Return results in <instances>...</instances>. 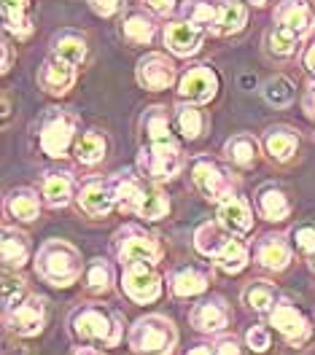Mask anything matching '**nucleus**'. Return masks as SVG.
<instances>
[{"instance_id":"nucleus-16","label":"nucleus","mask_w":315,"mask_h":355,"mask_svg":"<svg viewBox=\"0 0 315 355\" xmlns=\"http://www.w3.org/2000/svg\"><path fill=\"white\" fill-rule=\"evenodd\" d=\"M275 24L291 30L299 41H305L315 30V11L310 0H283L275 8Z\"/></svg>"},{"instance_id":"nucleus-19","label":"nucleus","mask_w":315,"mask_h":355,"mask_svg":"<svg viewBox=\"0 0 315 355\" xmlns=\"http://www.w3.org/2000/svg\"><path fill=\"white\" fill-rule=\"evenodd\" d=\"M253 259H256V264L264 266V269L280 272L291 261V245H289V240L283 234H264L256 243V248H253Z\"/></svg>"},{"instance_id":"nucleus-8","label":"nucleus","mask_w":315,"mask_h":355,"mask_svg":"<svg viewBox=\"0 0 315 355\" xmlns=\"http://www.w3.org/2000/svg\"><path fill=\"white\" fill-rule=\"evenodd\" d=\"M6 329L17 336H38L46 326V302L38 293H27L22 302L3 310Z\"/></svg>"},{"instance_id":"nucleus-32","label":"nucleus","mask_w":315,"mask_h":355,"mask_svg":"<svg viewBox=\"0 0 315 355\" xmlns=\"http://www.w3.org/2000/svg\"><path fill=\"white\" fill-rule=\"evenodd\" d=\"M154 33H157V24L154 19L146 14V11H130L121 22V35L124 41L133 46H146L154 41Z\"/></svg>"},{"instance_id":"nucleus-37","label":"nucleus","mask_w":315,"mask_h":355,"mask_svg":"<svg viewBox=\"0 0 315 355\" xmlns=\"http://www.w3.org/2000/svg\"><path fill=\"white\" fill-rule=\"evenodd\" d=\"M176 127L186 140H197L205 130V116L200 111V105L180 100L176 105Z\"/></svg>"},{"instance_id":"nucleus-5","label":"nucleus","mask_w":315,"mask_h":355,"mask_svg":"<svg viewBox=\"0 0 315 355\" xmlns=\"http://www.w3.org/2000/svg\"><path fill=\"white\" fill-rule=\"evenodd\" d=\"M76 130H78V119L68 111H51L44 116L41 130H38V143L41 151L51 159H65L73 151L76 143Z\"/></svg>"},{"instance_id":"nucleus-4","label":"nucleus","mask_w":315,"mask_h":355,"mask_svg":"<svg viewBox=\"0 0 315 355\" xmlns=\"http://www.w3.org/2000/svg\"><path fill=\"white\" fill-rule=\"evenodd\" d=\"M191 183L205 200L216 202V205L235 197V191H237V180L232 178V173L210 156L191 159Z\"/></svg>"},{"instance_id":"nucleus-15","label":"nucleus","mask_w":315,"mask_h":355,"mask_svg":"<svg viewBox=\"0 0 315 355\" xmlns=\"http://www.w3.org/2000/svg\"><path fill=\"white\" fill-rule=\"evenodd\" d=\"M76 84V65L65 62L57 54H49L44 60V65L38 67V87L44 89L51 97H62L68 94Z\"/></svg>"},{"instance_id":"nucleus-7","label":"nucleus","mask_w":315,"mask_h":355,"mask_svg":"<svg viewBox=\"0 0 315 355\" xmlns=\"http://www.w3.org/2000/svg\"><path fill=\"white\" fill-rule=\"evenodd\" d=\"M137 170L140 175L164 183L173 180L183 170V154H180L178 143H146L137 151Z\"/></svg>"},{"instance_id":"nucleus-31","label":"nucleus","mask_w":315,"mask_h":355,"mask_svg":"<svg viewBox=\"0 0 315 355\" xmlns=\"http://www.w3.org/2000/svg\"><path fill=\"white\" fill-rule=\"evenodd\" d=\"M259 140L248 132L232 135L224 143V156L235 164V167H250L259 159Z\"/></svg>"},{"instance_id":"nucleus-21","label":"nucleus","mask_w":315,"mask_h":355,"mask_svg":"<svg viewBox=\"0 0 315 355\" xmlns=\"http://www.w3.org/2000/svg\"><path fill=\"white\" fill-rule=\"evenodd\" d=\"M0 253H3V264L8 269H22L30 261V237L17 226H3V240H0Z\"/></svg>"},{"instance_id":"nucleus-53","label":"nucleus","mask_w":315,"mask_h":355,"mask_svg":"<svg viewBox=\"0 0 315 355\" xmlns=\"http://www.w3.org/2000/svg\"><path fill=\"white\" fill-rule=\"evenodd\" d=\"M307 261H310V269L315 272V253H310V256H307Z\"/></svg>"},{"instance_id":"nucleus-50","label":"nucleus","mask_w":315,"mask_h":355,"mask_svg":"<svg viewBox=\"0 0 315 355\" xmlns=\"http://www.w3.org/2000/svg\"><path fill=\"white\" fill-rule=\"evenodd\" d=\"M186 355H219V353H216V347H210V345H197V347H191Z\"/></svg>"},{"instance_id":"nucleus-22","label":"nucleus","mask_w":315,"mask_h":355,"mask_svg":"<svg viewBox=\"0 0 315 355\" xmlns=\"http://www.w3.org/2000/svg\"><path fill=\"white\" fill-rule=\"evenodd\" d=\"M73 175L65 173V170H57V173H46L44 180H41V200L49 207H65L70 200H73Z\"/></svg>"},{"instance_id":"nucleus-43","label":"nucleus","mask_w":315,"mask_h":355,"mask_svg":"<svg viewBox=\"0 0 315 355\" xmlns=\"http://www.w3.org/2000/svg\"><path fill=\"white\" fill-rule=\"evenodd\" d=\"M246 345L253 353H267L270 350V331L264 326H253L246 334Z\"/></svg>"},{"instance_id":"nucleus-25","label":"nucleus","mask_w":315,"mask_h":355,"mask_svg":"<svg viewBox=\"0 0 315 355\" xmlns=\"http://www.w3.org/2000/svg\"><path fill=\"white\" fill-rule=\"evenodd\" d=\"M140 132L146 137V143H176L170 130V113L162 105L146 108V113L140 116Z\"/></svg>"},{"instance_id":"nucleus-30","label":"nucleus","mask_w":315,"mask_h":355,"mask_svg":"<svg viewBox=\"0 0 315 355\" xmlns=\"http://www.w3.org/2000/svg\"><path fill=\"white\" fill-rule=\"evenodd\" d=\"M30 0H3V24L11 35L27 38L33 33V17H30Z\"/></svg>"},{"instance_id":"nucleus-6","label":"nucleus","mask_w":315,"mask_h":355,"mask_svg":"<svg viewBox=\"0 0 315 355\" xmlns=\"http://www.w3.org/2000/svg\"><path fill=\"white\" fill-rule=\"evenodd\" d=\"M116 256L121 266L127 264H154L162 261V245L159 240L146 232L137 223H127L124 229H119L116 234Z\"/></svg>"},{"instance_id":"nucleus-2","label":"nucleus","mask_w":315,"mask_h":355,"mask_svg":"<svg viewBox=\"0 0 315 355\" xmlns=\"http://www.w3.org/2000/svg\"><path fill=\"white\" fill-rule=\"evenodd\" d=\"M70 331L84 342L116 347L121 342V323L111 310L100 304H84L70 312Z\"/></svg>"},{"instance_id":"nucleus-34","label":"nucleus","mask_w":315,"mask_h":355,"mask_svg":"<svg viewBox=\"0 0 315 355\" xmlns=\"http://www.w3.org/2000/svg\"><path fill=\"white\" fill-rule=\"evenodd\" d=\"M232 234L226 232L221 223H203L197 232H194V248H197V253H203L207 259H216L219 256V250L226 245Z\"/></svg>"},{"instance_id":"nucleus-13","label":"nucleus","mask_w":315,"mask_h":355,"mask_svg":"<svg viewBox=\"0 0 315 355\" xmlns=\"http://www.w3.org/2000/svg\"><path fill=\"white\" fill-rule=\"evenodd\" d=\"M270 323L289 345L299 347L310 339V320L293 307L291 302H278L270 312Z\"/></svg>"},{"instance_id":"nucleus-28","label":"nucleus","mask_w":315,"mask_h":355,"mask_svg":"<svg viewBox=\"0 0 315 355\" xmlns=\"http://www.w3.org/2000/svg\"><path fill=\"white\" fill-rule=\"evenodd\" d=\"M224 8V0H183L180 6V17L186 22L197 24L203 30H213V24L219 22V14Z\"/></svg>"},{"instance_id":"nucleus-45","label":"nucleus","mask_w":315,"mask_h":355,"mask_svg":"<svg viewBox=\"0 0 315 355\" xmlns=\"http://www.w3.org/2000/svg\"><path fill=\"white\" fill-rule=\"evenodd\" d=\"M92 11L97 14V17H113V14H119V8L124 6V0H90Z\"/></svg>"},{"instance_id":"nucleus-39","label":"nucleus","mask_w":315,"mask_h":355,"mask_svg":"<svg viewBox=\"0 0 315 355\" xmlns=\"http://www.w3.org/2000/svg\"><path fill=\"white\" fill-rule=\"evenodd\" d=\"M113 286L111 264L105 259H92L84 266V288L90 293H108Z\"/></svg>"},{"instance_id":"nucleus-46","label":"nucleus","mask_w":315,"mask_h":355,"mask_svg":"<svg viewBox=\"0 0 315 355\" xmlns=\"http://www.w3.org/2000/svg\"><path fill=\"white\" fill-rule=\"evenodd\" d=\"M143 6L157 17H170L176 11V0H143Z\"/></svg>"},{"instance_id":"nucleus-40","label":"nucleus","mask_w":315,"mask_h":355,"mask_svg":"<svg viewBox=\"0 0 315 355\" xmlns=\"http://www.w3.org/2000/svg\"><path fill=\"white\" fill-rule=\"evenodd\" d=\"M243 302L253 312H262L264 315V312H272V307L278 304V291L272 288L270 283H264V280H253L243 291Z\"/></svg>"},{"instance_id":"nucleus-33","label":"nucleus","mask_w":315,"mask_h":355,"mask_svg":"<svg viewBox=\"0 0 315 355\" xmlns=\"http://www.w3.org/2000/svg\"><path fill=\"white\" fill-rule=\"evenodd\" d=\"M105 151H108V140H105V135L100 132H81L76 137V143H73V156L81 162V164H97V162H103L105 159Z\"/></svg>"},{"instance_id":"nucleus-41","label":"nucleus","mask_w":315,"mask_h":355,"mask_svg":"<svg viewBox=\"0 0 315 355\" xmlns=\"http://www.w3.org/2000/svg\"><path fill=\"white\" fill-rule=\"evenodd\" d=\"M262 97L275 108H289L293 103V84L286 76H272L262 84Z\"/></svg>"},{"instance_id":"nucleus-14","label":"nucleus","mask_w":315,"mask_h":355,"mask_svg":"<svg viewBox=\"0 0 315 355\" xmlns=\"http://www.w3.org/2000/svg\"><path fill=\"white\" fill-rule=\"evenodd\" d=\"M205 33H207V30L186 22V19H173V22L164 24L162 38H164L167 51H173L176 57H191V54H197V51L203 49Z\"/></svg>"},{"instance_id":"nucleus-48","label":"nucleus","mask_w":315,"mask_h":355,"mask_svg":"<svg viewBox=\"0 0 315 355\" xmlns=\"http://www.w3.org/2000/svg\"><path fill=\"white\" fill-rule=\"evenodd\" d=\"M302 65H305V70H307L310 76H315V41L305 49V54H302Z\"/></svg>"},{"instance_id":"nucleus-23","label":"nucleus","mask_w":315,"mask_h":355,"mask_svg":"<svg viewBox=\"0 0 315 355\" xmlns=\"http://www.w3.org/2000/svg\"><path fill=\"white\" fill-rule=\"evenodd\" d=\"M210 286V275L197 269V266H180L170 275V291L178 299H189V296H200Z\"/></svg>"},{"instance_id":"nucleus-36","label":"nucleus","mask_w":315,"mask_h":355,"mask_svg":"<svg viewBox=\"0 0 315 355\" xmlns=\"http://www.w3.org/2000/svg\"><path fill=\"white\" fill-rule=\"evenodd\" d=\"M248 22V8L243 3H232V0H224V8H221V14H219V22L213 24V35H237Z\"/></svg>"},{"instance_id":"nucleus-47","label":"nucleus","mask_w":315,"mask_h":355,"mask_svg":"<svg viewBox=\"0 0 315 355\" xmlns=\"http://www.w3.org/2000/svg\"><path fill=\"white\" fill-rule=\"evenodd\" d=\"M213 347H216V353H219V355H243V353H240V345H237V339H235V336H221V339H219Z\"/></svg>"},{"instance_id":"nucleus-51","label":"nucleus","mask_w":315,"mask_h":355,"mask_svg":"<svg viewBox=\"0 0 315 355\" xmlns=\"http://www.w3.org/2000/svg\"><path fill=\"white\" fill-rule=\"evenodd\" d=\"M3 73H8L11 70V46L3 41V67H0Z\"/></svg>"},{"instance_id":"nucleus-49","label":"nucleus","mask_w":315,"mask_h":355,"mask_svg":"<svg viewBox=\"0 0 315 355\" xmlns=\"http://www.w3.org/2000/svg\"><path fill=\"white\" fill-rule=\"evenodd\" d=\"M302 105H305V113H307V119H310V121H315V84L307 89V94H305Z\"/></svg>"},{"instance_id":"nucleus-18","label":"nucleus","mask_w":315,"mask_h":355,"mask_svg":"<svg viewBox=\"0 0 315 355\" xmlns=\"http://www.w3.org/2000/svg\"><path fill=\"white\" fill-rule=\"evenodd\" d=\"M216 218H219V223L224 226L229 234H235V237H243V234H248V232L253 229V213H250V205H248L243 197H237V194L219 205Z\"/></svg>"},{"instance_id":"nucleus-54","label":"nucleus","mask_w":315,"mask_h":355,"mask_svg":"<svg viewBox=\"0 0 315 355\" xmlns=\"http://www.w3.org/2000/svg\"><path fill=\"white\" fill-rule=\"evenodd\" d=\"M248 3H253V6H264L267 0H248Z\"/></svg>"},{"instance_id":"nucleus-10","label":"nucleus","mask_w":315,"mask_h":355,"mask_svg":"<svg viewBox=\"0 0 315 355\" xmlns=\"http://www.w3.org/2000/svg\"><path fill=\"white\" fill-rule=\"evenodd\" d=\"M78 207L90 216V218H105L116 207V186L113 178H90L78 194H76Z\"/></svg>"},{"instance_id":"nucleus-20","label":"nucleus","mask_w":315,"mask_h":355,"mask_svg":"<svg viewBox=\"0 0 315 355\" xmlns=\"http://www.w3.org/2000/svg\"><path fill=\"white\" fill-rule=\"evenodd\" d=\"M167 213H170V200H167V194L159 189V183L143 178V180H140V189H137L135 216L146 218V221H162Z\"/></svg>"},{"instance_id":"nucleus-3","label":"nucleus","mask_w":315,"mask_h":355,"mask_svg":"<svg viewBox=\"0 0 315 355\" xmlns=\"http://www.w3.org/2000/svg\"><path fill=\"white\" fill-rule=\"evenodd\" d=\"M130 347L137 355H173L176 342H178V331L176 323L164 315H146L137 318L130 326Z\"/></svg>"},{"instance_id":"nucleus-1","label":"nucleus","mask_w":315,"mask_h":355,"mask_svg":"<svg viewBox=\"0 0 315 355\" xmlns=\"http://www.w3.org/2000/svg\"><path fill=\"white\" fill-rule=\"evenodd\" d=\"M35 272L54 288H68L84 277L81 250L68 240H46L35 256Z\"/></svg>"},{"instance_id":"nucleus-9","label":"nucleus","mask_w":315,"mask_h":355,"mask_svg":"<svg viewBox=\"0 0 315 355\" xmlns=\"http://www.w3.org/2000/svg\"><path fill=\"white\" fill-rule=\"evenodd\" d=\"M121 269V288L135 304H151L162 296V277L154 264H127Z\"/></svg>"},{"instance_id":"nucleus-42","label":"nucleus","mask_w":315,"mask_h":355,"mask_svg":"<svg viewBox=\"0 0 315 355\" xmlns=\"http://www.w3.org/2000/svg\"><path fill=\"white\" fill-rule=\"evenodd\" d=\"M27 293H30V291H27V283H24L22 277L6 269V275H3V310H8V307H14L17 302H22Z\"/></svg>"},{"instance_id":"nucleus-26","label":"nucleus","mask_w":315,"mask_h":355,"mask_svg":"<svg viewBox=\"0 0 315 355\" xmlns=\"http://www.w3.org/2000/svg\"><path fill=\"white\" fill-rule=\"evenodd\" d=\"M41 202L44 200H41L33 189H14V191H8V197H6V213H8L11 218H17V221L30 223L38 218Z\"/></svg>"},{"instance_id":"nucleus-17","label":"nucleus","mask_w":315,"mask_h":355,"mask_svg":"<svg viewBox=\"0 0 315 355\" xmlns=\"http://www.w3.org/2000/svg\"><path fill=\"white\" fill-rule=\"evenodd\" d=\"M189 320L200 334H221L229 326V310H226V304L221 299L210 296L200 304H194Z\"/></svg>"},{"instance_id":"nucleus-52","label":"nucleus","mask_w":315,"mask_h":355,"mask_svg":"<svg viewBox=\"0 0 315 355\" xmlns=\"http://www.w3.org/2000/svg\"><path fill=\"white\" fill-rule=\"evenodd\" d=\"M73 355H100L94 347H90V345H81V347H76V353Z\"/></svg>"},{"instance_id":"nucleus-12","label":"nucleus","mask_w":315,"mask_h":355,"mask_svg":"<svg viewBox=\"0 0 315 355\" xmlns=\"http://www.w3.org/2000/svg\"><path fill=\"white\" fill-rule=\"evenodd\" d=\"M135 78L143 89H148V92H162V89H170L176 84V65H173V60H167L164 54L151 51V54H146V57L137 60Z\"/></svg>"},{"instance_id":"nucleus-27","label":"nucleus","mask_w":315,"mask_h":355,"mask_svg":"<svg viewBox=\"0 0 315 355\" xmlns=\"http://www.w3.org/2000/svg\"><path fill=\"white\" fill-rule=\"evenodd\" d=\"M51 54L62 57L65 62H70V65H76V67L84 65V60H87V54H90L87 38H84L81 33H76V30H62L60 35L51 38Z\"/></svg>"},{"instance_id":"nucleus-24","label":"nucleus","mask_w":315,"mask_h":355,"mask_svg":"<svg viewBox=\"0 0 315 355\" xmlns=\"http://www.w3.org/2000/svg\"><path fill=\"white\" fill-rule=\"evenodd\" d=\"M256 207H259L262 218L272 223L286 221L291 216V202L278 186H262L259 194H256Z\"/></svg>"},{"instance_id":"nucleus-35","label":"nucleus","mask_w":315,"mask_h":355,"mask_svg":"<svg viewBox=\"0 0 315 355\" xmlns=\"http://www.w3.org/2000/svg\"><path fill=\"white\" fill-rule=\"evenodd\" d=\"M213 264L219 266L221 272H226V275H237V272H243L248 264V248L246 243L240 240V237H229L226 240V245L219 250V256L213 259Z\"/></svg>"},{"instance_id":"nucleus-38","label":"nucleus","mask_w":315,"mask_h":355,"mask_svg":"<svg viewBox=\"0 0 315 355\" xmlns=\"http://www.w3.org/2000/svg\"><path fill=\"white\" fill-rule=\"evenodd\" d=\"M264 44H267V51H270L272 57L289 60V57L296 54V49H299V38L293 35L291 30H286L280 24H272L270 30H267V35H264Z\"/></svg>"},{"instance_id":"nucleus-44","label":"nucleus","mask_w":315,"mask_h":355,"mask_svg":"<svg viewBox=\"0 0 315 355\" xmlns=\"http://www.w3.org/2000/svg\"><path fill=\"white\" fill-rule=\"evenodd\" d=\"M293 243H296V248H299L305 256L315 253V229L313 226H299V229L293 232Z\"/></svg>"},{"instance_id":"nucleus-11","label":"nucleus","mask_w":315,"mask_h":355,"mask_svg":"<svg viewBox=\"0 0 315 355\" xmlns=\"http://www.w3.org/2000/svg\"><path fill=\"white\" fill-rule=\"evenodd\" d=\"M219 92V76L216 70H210V65H194L189 67L178 81V97L194 105H205L216 97Z\"/></svg>"},{"instance_id":"nucleus-29","label":"nucleus","mask_w":315,"mask_h":355,"mask_svg":"<svg viewBox=\"0 0 315 355\" xmlns=\"http://www.w3.org/2000/svg\"><path fill=\"white\" fill-rule=\"evenodd\" d=\"M264 151L275 159V162H289L296 148H299V135L289 130V127H270L264 132V140H262Z\"/></svg>"}]
</instances>
